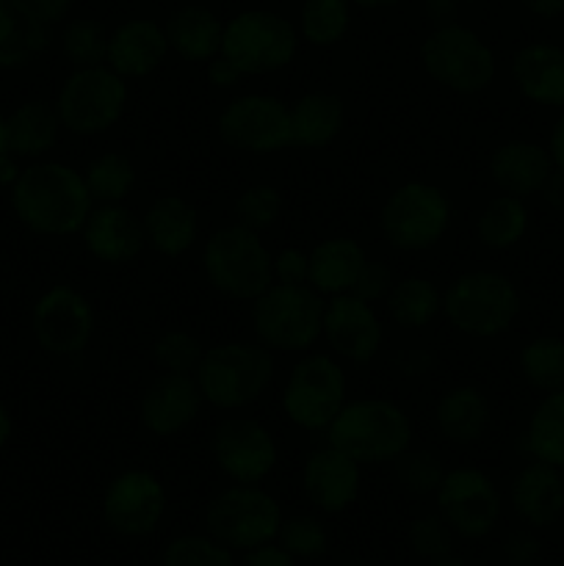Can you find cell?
Returning a JSON list of instances; mask_svg holds the SVG:
<instances>
[{"instance_id":"1","label":"cell","mask_w":564,"mask_h":566,"mask_svg":"<svg viewBox=\"0 0 564 566\" xmlns=\"http://www.w3.org/2000/svg\"><path fill=\"white\" fill-rule=\"evenodd\" d=\"M14 213L28 230L48 238L77 235L94 208L83 171L59 160H42L20 171L11 186Z\"/></svg>"},{"instance_id":"2","label":"cell","mask_w":564,"mask_h":566,"mask_svg":"<svg viewBox=\"0 0 564 566\" xmlns=\"http://www.w3.org/2000/svg\"><path fill=\"white\" fill-rule=\"evenodd\" d=\"M274 354L260 343L227 340L205 348L197 379L205 403L219 412H238L265 396L274 381Z\"/></svg>"},{"instance_id":"3","label":"cell","mask_w":564,"mask_h":566,"mask_svg":"<svg viewBox=\"0 0 564 566\" xmlns=\"http://www.w3.org/2000/svg\"><path fill=\"white\" fill-rule=\"evenodd\" d=\"M412 420L407 409L387 398H354L326 429V442L359 464L396 462L412 448Z\"/></svg>"},{"instance_id":"4","label":"cell","mask_w":564,"mask_h":566,"mask_svg":"<svg viewBox=\"0 0 564 566\" xmlns=\"http://www.w3.org/2000/svg\"><path fill=\"white\" fill-rule=\"evenodd\" d=\"M269 247L260 232L243 224H227L216 230L202 247V271L205 280L221 296L249 302L263 296L274 285Z\"/></svg>"},{"instance_id":"5","label":"cell","mask_w":564,"mask_h":566,"mask_svg":"<svg viewBox=\"0 0 564 566\" xmlns=\"http://www.w3.org/2000/svg\"><path fill=\"white\" fill-rule=\"evenodd\" d=\"M326 302L310 285H274L252 302V329L260 346L307 354L324 335Z\"/></svg>"},{"instance_id":"6","label":"cell","mask_w":564,"mask_h":566,"mask_svg":"<svg viewBox=\"0 0 564 566\" xmlns=\"http://www.w3.org/2000/svg\"><path fill=\"white\" fill-rule=\"evenodd\" d=\"M442 315L462 335L490 340L512 329L520 315V293L506 274L468 271L442 293Z\"/></svg>"},{"instance_id":"7","label":"cell","mask_w":564,"mask_h":566,"mask_svg":"<svg viewBox=\"0 0 564 566\" xmlns=\"http://www.w3.org/2000/svg\"><path fill=\"white\" fill-rule=\"evenodd\" d=\"M348 401V379L335 354H304L282 387V415L302 431H326Z\"/></svg>"},{"instance_id":"8","label":"cell","mask_w":564,"mask_h":566,"mask_svg":"<svg viewBox=\"0 0 564 566\" xmlns=\"http://www.w3.org/2000/svg\"><path fill=\"white\" fill-rule=\"evenodd\" d=\"M420 64L437 86L453 94H479L495 81V53L468 25L435 28L420 44Z\"/></svg>"},{"instance_id":"9","label":"cell","mask_w":564,"mask_h":566,"mask_svg":"<svg viewBox=\"0 0 564 566\" xmlns=\"http://www.w3.org/2000/svg\"><path fill=\"white\" fill-rule=\"evenodd\" d=\"M299 42V31L282 14L269 9H247L224 22L221 55L230 59L243 77L274 75L293 64Z\"/></svg>"},{"instance_id":"10","label":"cell","mask_w":564,"mask_h":566,"mask_svg":"<svg viewBox=\"0 0 564 566\" xmlns=\"http://www.w3.org/2000/svg\"><path fill=\"white\" fill-rule=\"evenodd\" d=\"M451 227V199L440 186L409 180L385 199L379 230L398 252H426L446 238Z\"/></svg>"},{"instance_id":"11","label":"cell","mask_w":564,"mask_h":566,"mask_svg":"<svg viewBox=\"0 0 564 566\" xmlns=\"http://www.w3.org/2000/svg\"><path fill=\"white\" fill-rule=\"evenodd\" d=\"M127 81L108 64L81 66L59 88L55 114L75 136H103L119 125L127 111Z\"/></svg>"},{"instance_id":"12","label":"cell","mask_w":564,"mask_h":566,"mask_svg":"<svg viewBox=\"0 0 564 566\" xmlns=\"http://www.w3.org/2000/svg\"><path fill=\"white\" fill-rule=\"evenodd\" d=\"M205 523L210 536L230 551H254L276 539L282 509L260 484H232L210 501Z\"/></svg>"},{"instance_id":"13","label":"cell","mask_w":564,"mask_h":566,"mask_svg":"<svg viewBox=\"0 0 564 566\" xmlns=\"http://www.w3.org/2000/svg\"><path fill=\"white\" fill-rule=\"evenodd\" d=\"M227 147L247 155H274L291 147V114L288 103L274 94L249 92L230 99L216 122Z\"/></svg>"},{"instance_id":"14","label":"cell","mask_w":564,"mask_h":566,"mask_svg":"<svg viewBox=\"0 0 564 566\" xmlns=\"http://www.w3.org/2000/svg\"><path fill=\"white\" fill-rule=\"evenodd\" d=\"M210 453L216 468L236 484H260L280 462L276 437L254 418L221 420L210 434Z\"/></svg>"},{"instance_id":"15","label":"cell","mask_w":564,"mask_h":566,"mask_svg":"<svg viewBox=\"0 0 564 566\" xmlns=\"http://www.w3.org/2000/svg\"><path fill=\"white\" fill-rule=\"evenodd\" d=\"M437 509L453 534L464 539H481L501 517V495L484 470L453 468L437 486Z\"/></svg>"},{"instance_id":"16","label":"cell","mask_w":564,"mask_h":566,"mask_svg":"<svg viewBox=\"0 0 564 566\" xmlns=\"http://www.w3.org/2000/svg\"><path fill=\"white\" fill-rule=\"evenodd\" d=\"M33 337L39 346L55 357H75L92 343L94 307L72 285H53L33 304Z\"/></svg>"},{"instance_id":"17","label":"cell","mask_w":564,"mask_h":566,"mask_svg":"<svg viewBox=\"0 0 564 566\" xmlns=\"http://www.w3.org/2000/svg\"><path fill=\"white\" fill-rule=\"evenodd\" d=\"M166 512V490L149 470L130 468L111 479L103 495V517L122 536H147Z\"/></svg>"},{"instance_id":"18","label":"cell","mask_w":564,"mask_h":566,"mask_svg":"<svg viewBox=\"0 0 564 566\" xmlns=\"http://www.w3.org/2000/svg\"><path fill=\"white\" fill-rule=\"evenodd\" d=\"M330 352L352 365H368L385 343V329L374 304L354 293L332 296L324 310V335Z\"/></svg>"},{"instance_id":"19","label":"cell","mask_w":564,"mask_h":566,"mask_svg":"<svg viewBox=\"0 0 564 566\" xmlns=\"http://www.w3.org/2000/svg\"><path fill=\"white\" fill-rule=\"evenodd\" d=\"M202 392L194 376L160 374L138 401V420L153 437L169 440L182 434L202 412Z\"/></svg>"},{"instance_id":"20","label":"cell","mask_w":564,"mask_h":566,"mask_svg":"<svg viewBox=\"0 0 564 566\" xmlns=\"http://www.w3.org/2000/svg\"><path fill=\"white\" fill-rule=\"evenodd\" d=\"M302 486L310 503L321 512H346L357 501L359 486H363V464L326 442L304 459Z\"/></svg>"},{"instance_id":"21","label":"cell","mask_w":564,"mask_h":566,"mask_svg":"<svg viewBox=\"0 0 564 566\" xmlns=\"http://www.w3.org/2000/svg\"><path fill=\"white\" fill-rule=\"evenodd\" d=\"M81 235L86 243V252L105 265L133 263L147 247L142 216H136L122 202L94 205Z\"/></svg>"},{"instance_id":"22","label":"cell","mask_w":564,"mask_h":566,"mask_svg":"<svg viewBox=\"0 0 564 566\" xmlns=\"http://www.w3.org/2000/svg\"><path fill=\"white\" fill-rule=\"evenodd\" d=\"M169 55V39L155 20H127L108 33L105 64L125 81H138L158 70Z\"/></svg>"},{"instance_id":"23","label":"cell","mask_w":564,"mask_h":566,"mask_svg":"<svg viewBox=\"0 0 564 566\" xmlns=\"http://www.w3.org/2000/svg\"><path fill=\"white\" fill-rule=\"evenodd\" d=\"M142 221L147 247L158 252L160 258L177 260L191 252L194 243H197L199 216L197 208L186 197L164 193V197H158L149 205Z\"/></svg>"},{"instance_id":"24","label":"cell","mask_w":564,"mask_h":566,"mask_svg":"<svg viewBox=\"0 0 564 566\" xmlns=\"http://www.w3.org/2000/svg\"><path fill=\"white\" fill-rule=\"evenodd\" d=\"M553 171V158L545 147L534 142H514L501 144L495 153L490 155V177L503 193L509 197H531L540 193L545 180Z\"/></svg>"},{"instance_id":"25","label":"cell","mask_w":564,"mask_h":566,"mask_svg":"<svg viewBox=\"0 0 564 566\" xmlns=\"http://www.w3.org/2000/svg\"><path fill=\"white\" fill-rule=\"evenodd\" d=\"M365 263H368V254H365L363 243L357 238H324V241L310 249L307 285L324 298L352 293Z\"/></svg>"},{"instance_id":"26","label":"cell","mask_w":564,"mask_h":566,"mask_svg":"<svg viewBox=\"0 0 564 566\" xmlns=\"http://www.w3.org/2000/svg\"><path fill=\"white\" fill-rule=\"evenodd\" d=\"M518 92L536 105H564V48L556 44H525L512 61Z\"/></svg>"},{"instance_id":"27","label":"cell","mask_w":564,"mask_h":566,"mask_svg":"<svg viewBox=\"0 0 564 566\" xmlns=\"http://www.w3.org/2000/svg\"><path fill=\"white\" fill-rule=\"evenodd\" d=\"M512 503L520 520L534 528L551 525L564 512V479L558 468L545 462H531L520 470L512 484Z\"/></svg>"},{"instance_id":"28","label":"cell","mask_w":564,"mask_h":566,"mask_svg":"<svg viewBox=\"0 0 564 566\" xmlns=\"http://www.w3.org/2000/svg\"><path fill=\"white\" fill-rule=\"evenodd\" d=\"M291 114V147L324 149L341 136L346 125V105L332 92H307L288 105Z\"/></svg>"},{"instance_id":"29","label":"cell","mask_w":564,"mask_h":566,"mask_svg":"<svg viewBox=\"0 0 564 566\" xmlns=\"http://www.w3.org/2000/svg\"><path fill=\"white\" fill-rule=\"evenodd\" d=\"M492 409L484 392L473 385H457L440 396L435 407V423L453 446H473L490 429Z\"/></svg>"},{"instance_id":"30","label":"cell","mask_w":564,"mask_h":566,"mask_svg":"<svg viewBox=\"0 0 564 566\" xmlns=\"http://www.w3.org/2000/svg\"><path fill=\"white\" fill-rule=\"evenodd\" d=\"M164 31L169 39V50L182 61L208 64L221 53L224 22L208 6H182L166 20Z\"/></svg>"},{"instance_id":"31","label":"cell","mask_w":564,"mask_h":566,"mask_svg":"<svg viewBox=\"0 0 564 566\" xmlns=\"http://www.w3.org/2000/svg\"><path fill=\"white\" fill-rule=\"evenodd\" d=\"M50 42V25L28 0H0V70L22 66Z\"/></svg>"},{"instance_id":"32","label":"cell","mask_w":564,"mask_h":566,"mask_svg":"<svg viewBox=\"0 0 564 566\" xmlns=\"http://www.w3.org/2000/svg\"><path fill=\"white\" fill-rule=\"evenodd\" d=\"M61 119L55 105L25 103L6 119V136H9V153L17 158H39L50 153L59 142Z\"/></svg>"},{"instance_id":"33","label":"cell","mask_w":564,"mask_h":566,"mask_svg":"<svg viewBox=\"0 0 564 566\" xmlns=\"http://www.w3.org/2000/svg\"><path fill=\"white\" fill-rule=\"evenodd\" d=\"M393 324L401 329H426L442 313V293L426 276H404L393 282L385 298Z\"/></svg>"},{"instance_id":"34","label":"cell","mask_w":564,"mask_h":566,"mask_svg":"<svg viewBox=\"0 0 564 566\" xmlns=\"http://www.w3.org/2000/svg\"><path fill=\"white\" fill-rule=\"evenodd\" d=\"M523 451L534 462L564 468V390L547 392L536 403L523 434Z\"/></svg>"},{"instance_id":"35","label":"cell","mask_w":564,"mask_h":566,"mask_svg":"<svg viewBox=\"0 0 564 566\" xmlns=\"http://www.w3.org/2000/svg\"><path fill=\"white\" fill-rule=\"evenodd\" d=\"M525 232H529V210H525L523 199L509 197V193L490 199L487 208L481 210L479 221H476L479 241L487 249H495V252H506V249L518 247Z\"/></svg>"},{"instance_id":"36","label":"cell","mask_w":564,"mask_h":566,"mask_svg":"<svg viewBox=\"0 0 564 566\" xmlns=\"http://www.w3.org/2000/svg\"><path fill=\"white\" fill-rule=\"evenodd\" d=\"M352 28V3L348 0H304L299 14V39L313 48H335Z\"/></svg>"},{"instance_id":"37","label":"cell","mask_w":564,"mask_h":566,"mask_svg":"<svg viewBox=\"0 0 564 566\" xmlns=\"http://www.w3.org/2000/svg\"><path fill=\"white\" fill-rule=\"evenodd\" d=\"M94 205H119L136 186V166L122 153H100L83 171Z\"/></svg>"},{"instance_id":"38","label":"cell","mask_w":564,"mask_h":566,"mask_svg":"<svg viewBox=\"0 0 564 566\" xmlns=\"http://www.w3.org/2000/svg\"><path fill=\"white\" fill-rule=\"evenodd\" d=\"M520 370L536 390H564V340L562 337H536L520 352Z\"/></svg>"},{"instance_id":"39","label":"cell","mask_w":564,"mask_h":566,"mask_svg":"<svg viewBox=\"0 0 564 566\" xmlns=\"http://www.w3.org/2000/svg\"><path fill=\"white\" fill-rule=\"evenodd\" d=\"M61 48H64L66 61H70L75 70L81 66H97L105 64V53H108V33L100 25L97 20H72L70 25L61 33Z\"/></svg>"},{"instance_id":"40","label":"cell","mask_w":564,"mask_h":566,"mask_svg":"<svg viewBox=\"0 0 564 566\" xmlns=\"http://www.w3.org/2000/svg\"><path fill=\"white\" fill-rule=\"evenodd\" d=\"M282 216V193L271 182H252L236 199V221L254 232L274 227Z\"/></svg>"},{"instance_id":"41","label":"cell","mask_w":564,"mask_h":566,"mask_svg":"<svg viewBox=\"0 0 564 566\" xmlns=\"http://www.w3.org/2000/svg\"><path fill=\"white\" fill-rule=\"evenodd\" d=\"M205 346L186 329H169L155 340L153 359L164 374H197Z\"/></svg>"},{"instance_id":"42","label":"cell","mask_w":564,"mask_h":566,"mask_svg":"<svg viewBox=\"0 0 564 566\" xmlns=\"http://www.w3.org/2000/svg\"><path fill=\"white\" fill-rule=\"evenodd\" d=\"M164 566H236L230 547L213 536H177L164 553Z\"/></svg>"},{"instance_id":"43","label":"cell","mask_w":564,"mask_h":566,"mask_svg":"<svg viewBox=\"0 0 564 566\" xmlns=\"http://www.w3.org/2000/svg\"><path fill=\"white\" fill-rule=\"evenodd\" d=\"M396 475L398 484L407 492H412V495H431V492H437V486H440L446 470L437 462L435 453L412 451V448H409L407 453H401V457L396 459Z\"/></svg>"},{"instance_id":"44","label":"cell","mask_w":564,"mask_h":566,"mask_svg":"<svg viewBox=\"0 0 564 566\" xmlns=\"http://www.w3.org/2000/svg\"><path fill=\"white\" fill-rule=\"evenodd\" d=\"M276 539H280V547H285L291 556L299 558H315L326 551L324 525L315 517H307V514L282 520Z\"/></svg>"},{"instance_id":"45","label":"cell","mask_w":564,"mask_h":566,"mask_svg":"<svg viewBox=\"0 0 564 566\" xmlns=\"http://www.w3.org/2000/svg\"><path fill=\"white\" fill-rule=\"evenodd\" d=\"M409 547L420 558H442L451 553V528L440 514H426L409 525Z\"/></svg>"},{"instance_id":"46","label":"cell","mask_w":564,"mask_h":566,"mask_svg":"<svg viewBox=\"0 0 564 566\" xmlns=\"http://www.w3.org/2000/svg\"><path fill=\"white\" fill-rule=\"evenodd\" d=\"M271 271H274V282L280 285H307L310 252L296 247L282 249L271 258Z\"/></svg>"},{"instance_id":"47","label":"cell","mask_w":564,"mask_h":566,"mask_svg":"<svg viewBox=\"0 0 564 566\" xmlns=\"http://www.w3.org/2000/svg\"><path fill=\"white\" fill-rule=\"evenodd\" d=\"M390 287H393L390 269H387L385 263H379V260H368V263L363 265V271H359L357 285H354L352 293L354 296L365 298V302L376 304V302H385Z\"/></svg>"},{"instance_id":"48","label":"cell","mask_w":564,"mask_h":566,"mask_svg":"<svg viewBox=\"0 0 564 566\" xmlns=\"http://www.w3.org/2000/svg\"><path fill=\"white\" fill-rule=\"evenodd\" d=\"M205 75H208L210 86L221 88V92H227V88H236L238 83L243 81V72L238 70L230 59H224L221 53L205 64Z\"/></svg>"},{"instance_id":"49","label":"cell","mask_w":564,"mask_h":566,"mask_svg":"<svg viewBox=\"0 0 564 566\" xmlns=\"http://www.w3.org/2000/svg\"><path fill=\"white\" fill-rule=\"evenodd\" d=\"M506 558L509 564L514 566H531L534 564V558L540 556V542L534 539V536L529 534V531H518V534H512L506 539Z\"/></svg>"},{"instance_id":"50","label":"cell","mask_w":564,"mask_h":566,"mask_svg":"<svg viewBox=\"0 0 564 566\" xmlns=\"http://www.w3.org/2000/svg\"><path fill=\"white\" fill-rule=\"evenodd\" d=\"M243 566H293V556L285 547H274L269 542V545H260L254 551H249Z\"/></svg>"},{"instance_id":"51","label":"cell","mask_w":564,"mask_h":566,"mask_svg":"<svg viewBox=\"0 0 564 566\" xmlns=\"http://www.w3.org/2000/svg\"><path fill=\"white\" fill-rule=\"evenodd\" d=\"M396 365L404 376H426L431 368V354L424 348H407L398 354Z\"/></svg>"},{"instance_id":"52","label":"cell","mask_w":564,"mask_h":566,"mask_svg":"<svg viewBox=\"0 0 564 566\" xmlns=\"http://www.w3.org/2000/svg\"><path fill=\"white\" fill-rule=\"evenodd\" d=\"M424 9H426V17H429L431 25L442 28V25H451V22H457L459 0H426Z\"/></svg>"},{"instance_id":"53","label":"cell","mask_w":564,"mask_h":566,"mask_svg":"<svg viewBox=\"0 0 564 566\" xmlns=\"http://www.w3.org/2000/svg\"><path fill=\"white\" fill-rule=\"evenodd\" d=\"M28 3H31V9L36 11L39 20H44L48 25H55V22H61L66 14H70L75 0H28Z\"/></svg>"},{"instance_id":"54","label":"cell","mask_w":564,"mask_h":566,"mask_svg":"<svg viewBox=\"0 0 564 566\" xmlns=\"http://www.w3.org/2000/svg\"><path fill=\"white\" fill-rule=\"evenodd\" d=\"M542 193H545V202L551 205V208L564 210V171L562 169L551 171V177H547L545 186H542Z\"/></svg>"},{"instance_id":"55","label":"cell","mask_w":564,"mask_h":566,"mask_svg":"<svg viewBox=\"0 0 564 566\" xmlns=\"http://www.w3.org/2000/svg\"><path fill=\"white\" fill-rule=\"evenodd\" d=\"M547 153H551L553 166L564 171V114L558 116V122L553 125L551 142H547Z\"/></svg>"},{"instance_id":"56","label":"cell","mask_w":564,"mask_h":566,"mask_svg":"<svg viewBox=\"0 0 564 566\" xmlns=\"http://www.w3.org/2000/svg\"><path fill=\"white\" fill-rule=\"evenodd\" d=\"M525 9L536 17H545V20H553V17L564 14V0H523Z\"/></svg>"},{"instance_id":"57","label":"cell","mask_w":564,"mask_h":566,"mask_svg":"<svg viewBox=\"0 0 564 566\" xmlns=\"http://www.w3.org/2000/svg\"><path fill=\"white\" fill-rule=\"evenodd\" d=\"M17 177H20V169H17L14 164V155H6V158H0V182L3 186H14Z\"/></svg>"},{"instance_id":"58","label":"cell","mask_w":564,"mask_h":566,"mask_svg":"<svg viewBox=\"0 0 564 566\" xmlns=\"http://www.w3.org/2000/svg\"><path fill=\"white\" fill-rule=\"evenodd\" d=\"M9 437H11V415L6 412V407L0 403V448L9 442Z\"/></svg>"},{"instance_id":"59","label":"cell","mask_w":564,"mask_h":566,"mask_svg":"<svg viewBox=\"0 0 564 566\" xmlns=\"http://www.w3.org/2000/svg\"><path fill=\"white\" fill-rule=\"evenodd\" d=\"M352 6H359V9H387V6H396L398 0H348Z\"/></svg>"},{"instance_id":"60","label":"cell","mask_w":564,"mask_h":566,"mask_svg":"<svg viewBox=\"0 0 564 566\" xmlns=\"http://www.w3.org/2000/svg\"><path fill=\"white\" fill-rule=\"evenodd\" d=\"M9 155V136H6V119L0 116V158Z\"/></svg>"},{"instance_id":"61","label":"cell","mask_w":564,"mask_h":566,"mask_svg":"<svg viewBox=\"0 0 564 566\" xmlns=\"http://www.w3.org/2000/svg\"><path fill=\"white\" fill-rule=\"evenodd\" d=\"M431 566H468V564L459 562V558H448V556H442V558H435V562H431Z\"/></svg>"},{"instance_id":"62","label":"cell","mask_w":564,"mask_h":566,"mask_svg":"<svg viewBox=\"0 0 564 566\" xmlns=\"http://www.w3.org/2000/svg\"><path fill=\"white\" fill-rule=\"evenodd\" d=\"M343 566H370L368 562H359V558H354V562H346Z\"/></svg>"},{"instance_id":"63","label":"cell","mask_w":564,"mask_h":566,"mask_svg":"<svg viewBox=\"0 0 564 566\" xmlns=\"http://www.w3.org/2000/svg\"><path fill=\"white\" fill-rule=\"evenodd\" d=\"M459 3H479V0H459Z\"/></svg>"},{"instance_id":"64","label":"cell","mask_w":564,"mask_h":566,"mask_svg":"<svg viewBox=\"0 0 564 566\" xmlns=\"http://www.w3.org/2000/svg\"><path fill=\"white\" fill-rule=\"evenodd\" d=\"M562 470H564V468H562ZM562 479H564V473H562Z\"/></svg>"}]
</instances>
